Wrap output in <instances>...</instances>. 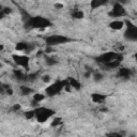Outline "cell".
I'll use <instances>...</instances> for the list:
<instances>
[{
    "instance_id": "obj_1",
    "label": "cell",
    "mask_w": 137,
    "mask_h": 137,
    "mask_svg": "<svg viewBox=\"0 0 137 137\" xmlns=\"http://www.w3.org/2000/svg\"><path fill=\"white\" fill-rule=\"evenodd\" d=\"M35 111V118L39 122H46L50 117L54 116L55 115V111L53 109H49V108H46V107H39L37 109H34Z\"/></svg>"
},
{
    "instance_id": "obj_2",
    "label": "cell",
    "mask_w": 137,
    "mask_h": 137,
    "mask_svg": "<svg viewBox=\"0 0 137 137\" xmlns=\"http://www.w3.org/2000/svg\"><path fill=\"white\" fill-rule=\"evenodd\" d=\"M69 41H71L69 38L64 37V35H60V34H55V35H49L45 39V42L47 46H56V45H60V44H64V43H68Z\"/></svg>"
},
{
    "instance_id": "obj_3",
    "label": "cell",
    "mask_w": 137,
    "mask_h": 137,
    "mask_svg": "<svg viewBox=\"0 0 137 137\" xmlns=\"http://www.w3.org/2000/svg\"><path fill=\"white\" fill-rule=\"evenodd\" d=\"M69 82L68 80H58L56 82L55 84H53L52 86H48L46 88L45 92L48 96H54L56 94H58V93L64 88V86H66Z\"/></svg>"
},
{
    "instance_id": "obj_4",
    "label": "cell",
    "mask_w": 137,
    "mask_h": 137,
    "mask_svg": "<svg viewBox=\"0 0 137 137\" xmlns=\"http://www.w3.org/2000/svg\"><path fill=\"white\" fill-rule=\"evenodd\" d=\"M30 23L32 28H38V29H44V28L49 27L50 25V21L45 18V17H41V16H37V17H30L29 18Z\"/></svg>"
},
{
    "instance_id": "obj_5",
    "label": "cell",
    "mask_w": 137,
    "mask_h": 137,
    "mask_svg": "<svg viewBox=\"0 0 137 137\" xmlns=\"http://www.w3.org/2000/svg\"><path fill=\"white\" fill-rule=\"evenodd\" d=\"M116 57H117V54L116 53H112V52H109V53H106V54H103V55H101L99 57H96L95 60L99 62V63H107V62H109L111 60H115L116 59Z\"/></svg>"
},
{
    "instance_id": "obj_6",
    "label": "cell",
    "mask_w": 137,
    "mask_h": 137,
    "mask_svg": "<svg viewBox=\"0 0 137 137\" xmlns=\"http://www.w3.org/2000/svg\"><path fill=\"white\" fill-rule=\"evenodd\" d=\"M109 15L111 17H120V16H123L125 15V9L123 8V5L120 4V3H115L114 4V8L112 11L109 13Z\"/></svg>"
},
{
    "instance_id": "obj_7",
    "label": "cell",
    "mask_w": 137,
    "mask_h": 137,
    "mask_svg": "<svg viewBox=\"0 0 137 137\" xmlns=\"http://www.w3.org/2000/svg\"><path fill=\"white\" fill-rule=\"evenodd\" d=\"M12 58L15 62V64L23 68H28V63H29V58L27 56H20V55H13Z\"/></svg>"
},
{
    "instance_id": "obj_8",
    "label": "cell",
    "mask_w": 137,
    "mask_h": 137,
    "mask_svg": "<svg viewBox=\"0 0 137 137\" xmlns=\"http://www.w3.org/2000/svg\"><path fill=\"white\" fill-rule=\"evenodd\" d=\"M124 37L127 40H131V41H136L137 40V27H131V28H127V30L124 33Z\"/></svg>"
},
{
    "instance_id": "obj_9",
    "label": "cell",
    "mask_w": 137,
    "mask_h": 137,
    "mask_svg": "<svg viewBox=\"0 0 137 137\" xmlns=\"http://www.w3.org/2000/svg\"><path fill=\"white\" fill-rule=\"evenodd\" d=\"M91 99L94 103H98V104H102L105 99H106V95H103V94H100V93H93L91 95Z\"/></svg>"
},
{
    "instance_id": "obj_10",
    "label": "cell",
    "mask_w": 137,
    "mask_h": 137,
    "mask_svg": "<svg viewBox=\"0 0 137 137\" xmlns=\"http://www.w3.org/2000/svg\"><path fill=\"white\" fill-rule=\"evenodd\" d=\"M123 25H124V21H122V20H114L109 24V27L114 30H121L122 27H123Z\"/></svg>"
},
{
    "instance_id": "obj_11",
    "label": "cell",
    "mask_w": 137,
    "mask_h": 137,
    "mask_svg": "<svg viewBox=\"0 0 137 137\" xmlns=\"http://www.w3.org/2000/svg\"><path fill=\"white\" fill-rule=\"evenodd\" d=\"M107 2H108V0H91L90 6H91V9H98L99 6L104 5Z\"/></svg>"
},
{
    "instance_id": "obj_12",
    "label": "cell",
    "mask_w": 137,
    "mask_h": 137,
    "mask_svg": "<svg viewBox=\"0 0 137 137\" xmlns=\"http://www.w3.org/2000/svg\"><path fill=\"white\" fill-rule=\"evenodd\" d=\"M68 82H69V84H70V86H71V87H73V88H74V89H76V90H79V89L82 88V85H80V83H79L78 80H76L75 78L69 77Z\"/></svg>"
},
{
    "instance_id": "obj_13",
    "label": "cell",
    "mask_w": 137,
    "mask_h": 137,
    "mask_svg": "<svg viewBox=\"0 0 137 137\" xmlns=\"http://www.w3.org/2000/svg\"><path fill=\"white\" fill-rule=\"evenodd\" d=\"M118 75H119L120 77L127 78V77H130V75H131V70H130V69H126V68H121V69L119 70Z\"/></svg>"
},
{
    "instance_id": "obj_14",
    "label": "cell",
    "mask_w": 137,
    "mask_h": 137,
    "mask_svg": "<svg viewBox=\"0 0 137 137\" xmlns=\"http://www.w3.org/2000/svg\"><path fill=\"white\" fill-rule=\"evenodd\" d=\"M105 67H107L108 69H115V68H118V67H120V61H118V60H111V61H109V62H107V63H105L104 64Z\"/></svg>"
},
{
    "instance_id": "obj_15",
    "label": "cell",
    "mask_w": 137,
    "mask_h": 137,
    "mask_svg": "<svg viewBox=\"0 0 137 137\" xmlns=\"http://www.w3.org/2000/svg\"><path fill=\"white\" fill-rule=\"evenodd\" d=\"M27 46H28L27 42H19V43H17V44H16L15 48H16V50H26Z\"/></svg>"
},
{
    "instance_id": "obj_16",
    "label": "cell",
    "mask_w": 137,
    "mask_h": 137,
    "mask_svg": "<svg viewBox=\"0 0 137 137\" xmlns=\"http://www.w3.org/2000/svg\"><path fill=\"white\" fill-rule=\"evenodd\" d=\"M45 62L48 64V66H54V64L58 63V60H56L53 57H45Z\"/></svg>"
},
{
    "instance_id": "obj_17",
    "label": "cell",
    "mask_w": 137,
    "mask_h": 137,
    "mask_svg": "<svg viewBox=\"0 0 137 137\" xmlns=\"http://www.w3.org/2000/svg\"><path fill=\"white\" fill-rule=\"evenodd\" d=\"M14 73H15L16 77L19 79V80H26V79H27V76L23 73V72H20V71H14Z\"/></svg>"
},
{
    "instance_id": "obj_18",
    "label": "cell",
    "mask_w": 137,
    "mask_h": 137,
    "mask_svg": "<svg viewBox=\"0 0 137 137\" xmlns=\"http://www.w3.org/2000/svg\"><path fill=\"white\" fill-rule=\"evenodd\" d=\"M20 90H21V93H23L24 95H28V94H30V93H32V92H33V90H32L31 88L25 87V86H21Z\"/></svg>"
},
{
    "instance_id": "obj_19",
    "label": "cell",
    "mask_w": 137,
    "mask_h": 137,
    "mask_svg": "<svg viewBox=\"0 0 137 137\" xmlns=\"http://www.w3.org/2000/svg\"><path fill=\"white\" fill-rule=\"evenodd\" d=\"M73 17H74V18H77V19H82V18L84 17V12L76 10V11L73 13Z\"/></svg>"
},
{
    "instance_id": "obj_20",
    "label": "cell",
    "mask_w": 137,
    "mask_h": 137,
    "mask_svg": "<svg viewBox=\"0 0 137 137\" xmlns=\"http://www.w3.org/2000/svg\"><path fill=\"white\" fill-rule=\"evenodd\" d=\"M44 99H45V96L41 94V93H35L33 95V101H37V102H41V101H43Z\"/></svg>"
},
{
    "instance_id": "obj_21",
    "label": "cell",
    "mask_w": 137,
    "mask_h": 137,
    "mask_svg": "<svg viewBox=\"0 0 137 137\" xmlns=\"http://www.w3.org/2000/svg\"><path fill=\"white\" fill-rule=\"evenodd\" d=\"M93 79H94V82H101L103 79V75L101 73H94V75H93Z\"/></svg>"
},
{
    "instance_id": "obj_22",
    "label": "cell",
    "mask_w": 137,
    "mask_h": 137,
    "mask_svg": "<svg viewBox=\"0 0 137 137\" xmlns=\"http://www.w3.org/2000/svg\"><path fill=\"white\" fill-rule=\"evenodd\" d=\"M34 116H35V111H34V110L27 111V112L25 114V117H26L27 119H32V118H33Z\"/></svg>"
},
{
    "instance_id": "obj_23",
    "label": "cell",
    "mask_w": 137,
    "mask_h": 137,
    "mask_svg": "<svg viewBox=\"0 0 137 137\" xmlns=\"http://www.w3.org/2000/svg\"><path fill=\"white\" fill-rule=\"evenodd\" d=\"M60 123H61V118H56V119H54V121L52 122V126H58V125H60Z\"/></svg>"
},
{
    "instance_id": "obj_24",
    "label": "cell",
    "mask_w": 137,
    "mask_h": 137,
    "mask_svg": "<svg viewBox=\"0 0 137 137\" xmlns=\"http://www.w3.org/2000/svg\"><path fill=\"white\" fill-rule=\"evenodd\" d=\"M33 49H34V45H33V44H29V43H28V46H27V48H26V53L29 54V53L32 52Z\"/></svg>"
},
{
    "instance_id": "obj_25",
    "label": "cell",
    "mask_w": 137,
    "mask_h": 137,
    "mask_svg": "<svg viewBox=\"0 0 137 137\" xmlns=\"http://www.w3.org/2000/svg\"><path fill=\"white\" fill-rule=\"evenodd\" d=\"M2 12L4 13V15H9V14L12 13V9H10V8H3Z\"/></svg>"
},
{
    "instance_id": "obj_26",
    "label": "cell",
    "mask_w": 137,
    "mask_h": 137,
    "mask_svg": "<svg viewBox=\"0 0 137 137\" xmlns=\"http://www.w3.org/2000/svg\"><path fill=\"white\" fill-rule=\"evenodd\" d=\"M42 80L44 82V83H49L50 82V77L48 75H44V76L42 77Z\"/></svg>"
},
{
    "instance_id": "obj_27",
    "label": "cell",
    "mask_w": 137,
    "mask_h": 137,
    "mask_svg": "<svg viewBox=\"0 0 137 137\" xmlns=\"http://www.w3.org/2000/svg\"><path fill=\"white\" fill-rule=\"evenodd\" d=\"M107 136H116V137H121V135L119 133H109L107 134Z\"/></svg>"
},
{
    "instance_id": "obj_28",
    "label": "cell",
    "mask_w": 137,
    "mask_h": 137,
    "mask_svg": "<svg viewBox=\"0 0 137 137\" xmlns=\"http://www.w3.org/2000/svg\"><path fill=\"white\" fill-rule=\"evenodd\" d=\"M55 8L56 9H62L63 8V4L62 3H56L55 4Z\"/></svg>"
},
{
    "instance_id": "obj_29",
    "label": "cell",
    "mask_w": 137,
    "mask_h": 137,
    "mask_svg": "<svg viewBox=\"0 0 137 137\" xmlns=\"http://www.w3.org/2000/svg\"><path fill=\"white\" fill-rule=\"evenodd\" d=\"M20 109V105H18V104H15L13 106V110H19Z\"/></svg>"
},
{
    "instance_id": "obj_30",
    "label": "cell",
    "mask_w": 137,
    "mask_h": 137,
    "mask_svg": "<svg viewBox=\"0 0 137 137\" xmlns=\"http://www.w3.org/2000/svg\"><path fill=\"white\" fill-rule=\"evenodd\" d=\"M5 92L8 93L9 95H12V94H13V90H12V89H10V88H8V89H6V90H5Z\"/></svg>"
},
{
    "instance_id": "obj_31",
    "label": "cell",
    "mask_w": 137,
    "mask_h": 137,
    "mask_svg": "<svg viewBox=\"0 0 137 137\" xmlns=\"http://www.w3.org/2000/svg\"><path fill=\"white\" fill-rule=\"evenodd\" d=\"M53 52V48H52V46H48L47 48H46V53H52Z\"/></svg>"
},
{
    "instance_id": "obj_32",
    "label": "cell",
    "mask_w": 137,
    "mask_h": 137,
    "mask_svg": "<svg viewBox=\"0 0 137 137\" xmlns=\"http://www.w3.org/2000/svg\"><path fill=\"white\" fill-rule=\"evenodd\" d=\"M3 17H4V13H3L2 11H0V19L3 18Z\"/></svg>"
},
{
    "instance_id": "obj_33",
    "label": "cell",
    "mask_w": 137,
    "mask_h": 137,
    "mask_svg": "<svg viewBox=\"0 0 137 137\" xmlns=\"http://www.w3.org/2000/svg\"><path fill=\"white\" fill-rule=\"evenodd\" d=\"M100 110L102 111V112H106V111H107V108H105V107H104V108H101Z\"/></svg>"
},
{
    "instance_id": "obj_34",
    "label": "cell",
    "mask_w": 137,
    "mask_h": 137,
    "mask_svg": "<svg viewBox=\"0 0 137 137\" xmlns=\"http://www.w3.org/2000/svg\"><path fill=\"white\" fill-rule=\"evenodd\" d=\"M3 49V46L2 45H0V50H2Z\"/></svg>"
},
{
    "instance_id": "obj_35",
    "label": "cell",
    "mask_w": 137,
    "mask_h": 137,
    "mask_svg": "<svg viewBox=\"0 0 137 137\" xmlns=\"http://www.w3.org/2000/svg\"><path fill=\"white\" fill-rule=\"evenodd\" d=\"M2 9H3V8H2V5L0 4V11H2Z\"/></svg>"
},
{
    "instance_id": "obj_36",
    "label": "cell",
    "mask_w": 137,
    "mask_h": 137,
    "mask_svg": "<svg viewBox=\"0 0 137 137\" xmlns=\"http://www.w3.org/2000/svg\"><path fill=\"white\" fill-rule=\"evenodd\" d=\"M1 67H2V64H1V63H0V68H1Z\"/></svg>"
}]
</instances>
